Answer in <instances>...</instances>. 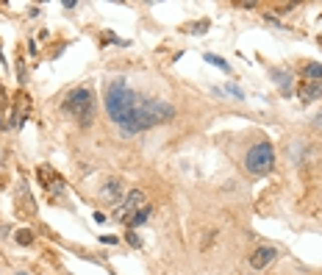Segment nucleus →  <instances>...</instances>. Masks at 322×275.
I'll use <instances>...</instances> for the list:
<instances>
[{
  "label": "nucleus",
  "instance_id": "obj_1",
  "mask_svg": "<svg viewBox=\"0 0 322 275\" xmlns=\"http://www.w3.org/2000/svg\"><path fill=\"white\" fill-rule=\"evenodd\" d=\"M106 111L111 117V122H117L122 128V133H128V136L147 131L158 122H170L175 117V108L170 103L139 95L122 78H117L106 86Z\"/></svg>",
  "mask_w": 322,
  "mask_h": 275
},
{
  "label": "nucleus",
  "instance_id": "obj_2",
  "mask_svg": "<svg viewBox=\"0 0 322 275\" xmlns=\"http://www.w3.org/2000/svg\"><path fill=\"white\" fill-rule=\"evenodd\" d=\"M64 108H67V114H72L78 120V125H84V128L92 125V120H95V97H92V92L86 86L72 89L64 100Z\"/></svg>",
  "mask_w": 322,
  "mask_h": 275
},
{
  "label": "nucleus",
  "instance_id": "obj_3",
  "mask_svg": "<svg viewBox=\"0 0 322 275\" xmlns=\"http://www.w3.org/2000/svg\"><path fill=\"white\" fill-rule=\"evenodd\" d=\"M272 164H275V150L269 142L253 145L245 156V170L250 175H267L269 170H272Z\"/></svg>",
  "mask_w": 322,
  "mask_h": 275
},
{
  "label": "nucleus",
  "instance_id": "obj_4",
  "mask_svg": "<svg viewBox=\"0 0 322 275\" xmlns=\"http://www.w3.org/2000/svg\"><path fill=\"white\" fill-rule=\"evenodd\" d=\"M142 206H144V192H142V189H133L131 195L125 198V203L119 206V214H117V220L122 222L125 217H131L133 211H139V209H142Z\"/></svg>",
  "mask_w": 322,
  "mask_h": 275
},
{
  "label": "nucleus",
  "instance_id": "obj_5",
  "mask_svg": "<svg viewBox=\"0 0 322 275\" xmlns=\"http://www.w3.org/2000/svg\"><path fill=\"white\" fill-rule=\"evenodd\" d=\"M275 256H278V250H275V247L261 245V247H256V250L250 253V267L253 269H264V267H269V264L275 261Z\"/></svg>",
  "mask_w": 322,
  "mask_h": 275
},
{
  "label": "nucleus",
  "instance_id": "obj_6",
  "mask_svg": "<svg viewBox=\"0 0 322 275\" xmlns=\"http://www.w3.org/2000/svg\"><path fill=\"white\" fill-rule=\"evenodd\" d=\"M297 97L303 103H311V100H316V97H322V81H303L297 89Z\"/></svg>",
  "mask_w": 322,
  "mask_h": 275
},
{
  "label": "nucleus",
  "instance_id": "obj_7",
  "mask_svg": "<svg viewBox=\"0 0 322 275\" xmlns=\"http://www.w3.org/2000/svg\"><path fill=\"white\" fill-rule=\"evenodd\" d=\"M119 198H122V184H119V181H106V184H103V192H100V200L117 203Z\"/></svg>",
  "mask_w": 322,
  "mask_h": 275
},
{
  "label": "nucleus",
  "instance_id": "obj_8",
  "mask_svg": "<svg viewBox=\"0 0 322 275\" xmlns=\"http://www.w3.org/2000/svg\"><path fill=\"white\" fill-rule=\"evenodd\" d=\"M272 81L278 84V89H280V95H292V75H289L286 70H272Z\"/></svg>",
  "mask_w": 322,
  "mask_h": 275
},
{
  "label": "nucleus",
  "instance_id": "obj_9",
  "mask_svg": "<svg viewBox=\"0 0 322 275\" xmlns=\"http://www.w3.org/2000/svg\"><path fill=\"white\" fill-rule=\"evenodd\" d=\"M150 211H153L150 206H142V209H139V211H133L131 217H125V220H122V225H128V228H136V225H142V222L150 217Z\"/></svg>",
  "mask_w": 322,
  "mask_h": 275
},
{
  "label": "nucleus",
  "instance_id": "obj_10",
  "mask_svg": "<svg viewBox=\"0 0 322 275\" xmlns=\"http://www.w3.org/2000/svg\"><path fill=\"white\" fill-rule=\"evenodd\" d=\"M303 75H305V81H319V78H322V64H316V61L305 64L303 67Z\"/></svg>",
  "mask_w": 322,
  "mask_h": 275
},
{
  "label": "nucleus",
  "instance_id": "obj_11",
  "mask_svg": "<svg viewBox=\"0 0 322 275\" xmlns=\"http://www.w3.org/2000/svg\"><path fill=\"white\" fill-rule=\"evenodd\" d=\"M206 61H209V64H214V67H220L222 72H231L228 61H225V59H220V56H214V53H206Z\"/></svg>",
  "mask_w": 322,
  "mask_h": 275
},
{
  "label": "nucleus",
  "instance_id": "obj_12",
  "mask_svg": "<svg viewBox=\"0 0 322 275\" xmlns=\"http://www.w3.org/2000/svg\"><path fill=\"white\" fill-rule=\"evenodd\" d=\"M34 242V233L25 228V231H17V245H31Z\"/></svg>",
  "mask_w": 322,
  "mask_h": 275
},
{
  "label": "nucleus",
  "instance_id": "obj_13",
  "mask_svg": "<svg viewBox=\"0 0 322 275\" xmlns=\"http://www.w3.org/2000/svg\"><path fill=\"white\" fill-rule=\"evenodd\" d=\"M206 28H209V20H200V23L186 25V31H189V34H200V31H206Z\"/></svg>",
  "mask_w": 322,
  "mask_h": 275
},
{
  "label": "nucleus",
  "instance_id": "obj_14",
  "mask_svg": "<svg viewBox=\"0 0 322 275\" xmlns=\"http://www.w3.org/2000/svg\"><path fill=\"white\" fill-rule=\"evenodd\" d=\"M128 245H131V247H142V239H139V236H136V233H128Z\"/></svg>",
  "mask_w": 322,
  "mask_h": 275
},
{
  "label": "nucleus",
  "instance_id": "obj_15",
  "mask_svg": "<svg viewBox=\"0 0 322 275\" xmlns=\"http://www.w3.org/2000/svg\"><path fill=\"white\" fill-rule=\"evenodd\" d=\"M225 92H228V95H233V97H245V92H242V89H239V86H225Z\"/></svg>",
  "mask_w": 322,
  "mask_h": 275
},
{
  "label": "nucleus",
  "instance_id": "obj_16",
  "mask_svg": "<svg viewBox=\"0 0 322 275\" xmlns=\"http://www.w3.org/2000/svg\"><path fill=\"white\" fill-rule=\"evenodd\" d=\"M103 245H117V236H100Z\"/></svg>",
  "mask_w": 322,
  "mask_h": 275
},
{
  "label": "nucleus",
  "instance_id": "obj_17",
  "mask_svg": "<svg viewBox=\"0 0 322 275\" xmlns=\"http://www.w3.org/2000/svg\"><path fill=\"white\" fill-rule=\"evenodd\" d=\"M314 122H319V128H322V114H319V117H316V120Z\"/></svg>",
  "mask_w": 322,
  "mask_h": 275
},
{
  "label": "nucleus",
  "instance_id": "obj_18",
  "mask_svg": "<svg viewBox=\"0 0 322 275\" xmlns=\"http://www.w3.org/2000/svg\"><path fill=\"white\" fill-rule=\"evenodd\" d=\"M17 275H31V272H17Z\"/></svg>",
  "mask_w": 322,
  "mask_h": 275
}]
</instances>
